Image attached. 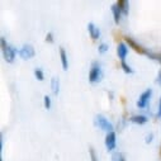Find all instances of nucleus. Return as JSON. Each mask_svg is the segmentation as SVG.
Listing matches in <instances>:
<instances>
[{
	"label": "nucleus",
	"mask_w": 161,
	"mask_h": 161,
	"mask_svg": "<svg viewBox=\"0 0 161 161\" xmlns=\"http://www.w3.org/2000/svg\"><path fill=\"white\" fill-rule=\"evenodd\" d=\"M102 77H103V72H102L100 65H99L97 61H94V62L92 64L90 72H89V81H90L92 84H94V83L100 81Z\"/></svg>",
	"instance_id": "3"
},
{
	"label": "nucleus",
	"mask_w": 161,
	"mask_h": 161,
	"mask_svg": "<svg viewBox=\"0 0 161 161\" xmlns=\"http://www.w3.org/2000/svg\"><path fill=\"white\" fill-rule=\"evenodd\" d=\"M160 155H161V150H160Z\"/></svg>",
	"instance_id": "25"
},
{
	"label": "nucleus",
	"mask_w": 161,
	"mask_h": 161,
	"mask_svg": "<svg viewBox=\"0 0 161 161\" xmlns=\"http://www.w3.org/2000/svg\"><path fill=\"white\" fill-rule=\"evenodd\" d=\"M112 160H113V161H126L125 155H123L122 152H115V153H113Z\"/></svg>",
	"instance_id": "15"
},
{
	"label": "nucleus",
	"mask_w": 161,
	"mask_h": 161,
	"mask_svg": "<svg viewBox=\"0 0 161 161\" xmlns=\"http://www.w3.org/2000/svg\"><path fill=\"white\" fill-rule=\"evenodd\" d=\"M126 42H127V43L130 45V47L133 48L136 52H138V53H141V55H148V52H147L142 46H140L138 43H136L131 37H126Z\"/></svg>",
	"instance_id": "6"
},
{
	"label": "nucleus",
	"mask_w": 161,
	"mask_h": 161,
	"mask_svg": "<svg viewBox=\"0 0 161 161\" xmlns=\"http://www.w3.org/2000/svg\"><path fill=\"white\" fill-rule=\"evenodd\" d=\"M105 146H107L108 151H112V150L115 148V133H114V131L107 133V136H105Z\"/></svg>",
	"instance_id": "7"
},
{
	"label": "nucleus",
	"mask_w": 161,
	"mask_h": 161,
	"mask_svg": "<svg viewBox=\"0 0 161 161\" xmlns=\"http://www.w3.org/2000/svg\"><path fill=\"white\" fill-rule=\"evenodd\" d=\"M89 153H90V157H92V161H98L97 158V155H95V151L93 147H89Z\"/></svg>",
	"instance_id": "20"
},
{
	"label": "nucleus",
	"mask_w": 161,
	"mask_h": 161,
	"mask_svg": "<svg viewBox=\"0 0 161 161\" xmlns=\"http://www.w3.org/2000/svg\"><path fill=\"white\" fill-rule=\"evenodd\" d=\"M120 66H122V69H123L125 72H127V74H132V72H133V70L131 69V66H128V65L126 64V61H120Z\"/></svg>",
	"instance_id": "17"
},
{
	"label": "nucleus",
	"mask_w": 161,
	"mask_h": 161,
	"mask_svg": "<svg viewBox=\"0 0 161 161\" xmlns=\"http://www.w3.org/2000/svg\"><path fill=\"white\" fill-rule=\"evenodd\" d=\"M107 50H108V45H107V43H102V45H99V48H98L99 53H104V52H107Z\"/></svg>",
	"instance_id": "18"
},
{
	"label": "nucleus",
	"mask_w": 161,
	"mask_h": 161,
	"mask_svg": "<svg viewBox=\"0 0 161 161\" xmlns=\"http://www.w3.org/2000/svg\"><path fill=\"white\" fill-rule=\"evenodd\" d=\"M112 13H113V17H114V22L118 24L119 23V19H120V10H119V8H118L117 4L112 5Z\"/></svg>",
	"instance_id": "14"
},
{
	"label": "nucleus",
	"mask_w": 161,
	"mask_h": 161,
	"mask_svg": "<svg viewBox=\"0 0 161 161\" xmlns=\"http://www.w3.org/2000/svg\"><path fill=\"white\" fill-rule=\"evenodd\" d=\"M160 62H161V61H160Z\"/></svg>",
	"instance_id": "26"
},
{
	"label": "nucleus",
	"mask_w": 161,
	"mask_h": 161,
	"mask_svg": "<svg viewBox=\"0 0 161 161\" xmlns=\"http://www.w3.org/2000/svg\"><path fill=\"white\" fill-rule=\"evenodd\" d=\"M157 81H158V84L161 85V72L158 74V79H157Z\"/></svg>",
	"instance_id": "24"
},
{
	"label": "nucleus",
	"mask_w": 161,
	"mask_h": 161,
	"mask_svg": "<svg viewBox=\"0 0 161 161\" xmlns=\"http://www.w3.org/2000/svg\"><path fill=\"white\" fill-rule=\"evenodd\" d=\"M117 5H118L119 10L125 15L128 14V2H126V0H119V2H117Z\"/></svg>",
	"instance_id": "10"
},
{
	"label": "nucleus",
	"mask_w": 161,
	"mask_h": 161,
	"mask_svg": "<svg viewBox=\"0 0 161 161\" xmlns=\"http://www.w3.org/2000/svg\"><path fill=\"white\" fill-rule=\"evenodd\" d=\"M46 41L47 42H53V38H52V33H48L46 37Z\"/></svg>",
	"instance_id": "21"
},
{
	"label": "nucleus",
	"mask_w": 161,
	"mask_h": 161,
	"mask_svg": "<svg viewBox=\"0 0 161 161\" xmlns=\"http://www.w3.org/2000/svg\"><path fill=\"white\" fill-rule=\"evenodd\" d=\"M45 108L46 109H50V107H51V99H50V97L48 95H45Z\"/></svg>",
	"instance_id": "19"
},
{
	"label": "nucleus",
	"mask_w": 161,
	"mask_h": 161,
	"mask_svg": "<svg viewBox=\"0 0 161 161\" xmlns=\"http://www.w3.org/2000/svg\"><path fill=\"white\" fill-rule=\"evenodd\" d=\"M94 123H95V126L97 127H99L100 130H103V131H105L107 133H109V132H113V125L109 122V120L104 117V115H102V114H97L95 115V118H94Z\"/></svg>",
	"instance_id": "2"
},
{
	"label": "nucleus",
	"mask_w": 161,
	"mask_h": 161,
	"mask_svg": "<svg viewBox=\"0 0 161 161\" xmlns=\"http://www.w3.org/2000/svg\"><path fill=\"white\" fill-rule=\"evenodd\" d=\"M34 75H36V77L39 80V81L45 80V75H43V71H42L41 69H36V70H34Z\"/></svg>",
	"instance_id": "16"
},
{
	"label": "nucleus",
	"mask_w": 161,
	"mask_h": 161,
	"mask_svg": "<svg viewBox=\"0 0 161 161\" xmlns=\"http://www.w3.org/2000/svg\"><path fill=\"white\" fill-rule=\"evenodd\" d=\"M117 53H118L120 61H125V60H126V56H127V53H128V47H127V45L123 43V42H120V43L118 45Z\"/></svg>",
	"instance_id": "8"
},
{
	"label": "nucleus",
	"mask_w": 161,
	"mask_h": 161,
	"mask_svg": "<svg viewBox=\"0 0 161 161\" xmlns=\"http://www.w3.org/2000/svg\"><path fill=\"white\" fill-rule=\"evenodd\" d=\"M130 120L133 123H137V125H145L147 122V118L145 115H133Z\"/></svg>",
	"instance_id": "13"
},
{
	"label": "nucleus",
	"mask_w": 161,
	"mask_h": 161,
	"mask_svg": "<svg viewBox=\"0 0 161 161\" xmlns=\"http://www.w3.org/2000/svg\"><path fill=\"white\" fill-rule=\"evenodd\" d=\"M19 56L22 57V58H24V60H29V58H32L34 55H36V52H34V48H33V46H31V45H24L20 50H19Z\"/></svg>",
	"instance_id": "4"
},
{
	"label": "nucleus",
	"mask_w": 161,
	"mask_h": 161,
	"mask_svg": "<svg viewBox=\"0 0 161 161\" xmlns=\"http://www.w3.org/2000/svg\"><path fill=\"white\" fill-rule=\"evenodd\" d=\"M152 137H153V135H152V133H151V135H148V136L146 137V142H147V143H150V142L152 141Z\"/></svg>",
	"instance_id": "22"
},
{
	"label": "nucleus",
	"mask_w": 161,
	"mask_h": 161,
	"mask_svg": "<svg viewBox=\"0 0 161 161\" xmlns=\"http://www.w3.org/2000/svg\"><path fill=\"white\" fill-rule=\"evenodd\" d=\"M157 117H161V98H160V107H158V112H157Z\"/></svg>",
	"instance_id": "23"
},
{
	"label": "nucleus",
	"mask_w": 161,
	"mask_h": 161,
	"mask_svg": "<svg viewBox=\"0 0 161 161\" xmlns=\"http://www.w3.org/2000/svg\"><path fill=\"white\" fill-rule=\"evenodd\" d=\"M151 94H152V90H151V89H147L146 92H143V93L141 94L138 102H137V107H138V108H145V107L147 105L150 98H151Z\"/></svg>",
	"instance_id": "5"
},
{
	"label": "nucleus",
	"mask_w": 161,
	"mask_h": 161,
	"mask_svg": "<svg viewBox=\"0 0 161 161\" xmlns=\"http://www.w3.org/2000/svg\"><path fill=\"white\" fill-rule=\"evenodd\" d=\"M51 88H52L53 94L57 95L58 94V90H60V81H58V79L56 76H53L52 80H51Z\"/></svg>",
	"instance_id": "11"
},
{
	"label": "nucleus",
	"mask_w": 161,
	"mask_h": 161,
	"mask_svg": "<svg viewBox=\"0 0 161 161\" xmlns=\"http://www.w3.org/2000/svg\"><path fill=\"white\" fill-rule=\"evenodd\" d=\"M60 56H61L62 69H64V70H67V67H69V64H67V56H66V52H65L64 47H60Z\"/></svg>",
	"instance_id": "12"
},
{
	"label": "nucleus",
	"mask_w": 161,
	"mask_h": 161,
	"mask_svg": "<svg viewBox=\"0 0 161 161\" xmlns=\"http://www.w3.org/2000/svg\"><path fill=\"white\" fill-rule=\"evenodd\" d=\"M88 31H89L90 37H92L93 39H98V38H99L100 31H99V28H98L94 23H89V24H88Z\"/></svg>",
	"instance_id": "9"
},
{
	"label": "nucleus",
	"mask_w": 161,
	"mask_h": 161,
	"mask_svg": "<svg viewBox=\"0 0 161 161\" xmlns=\"http://www.w3.org/2000/svg\"><path fill=\"white\" fill-rule=\"evenodd\" d=\"M2 51H3V56H4L5 61L9 62V64H12V62L14 61L15 55H17V52H18L14 47H12L10 45L7 43V41H5L4 37L2 38Z\"/></svg>",
	"instance_id": "1"
}]
</instances>
